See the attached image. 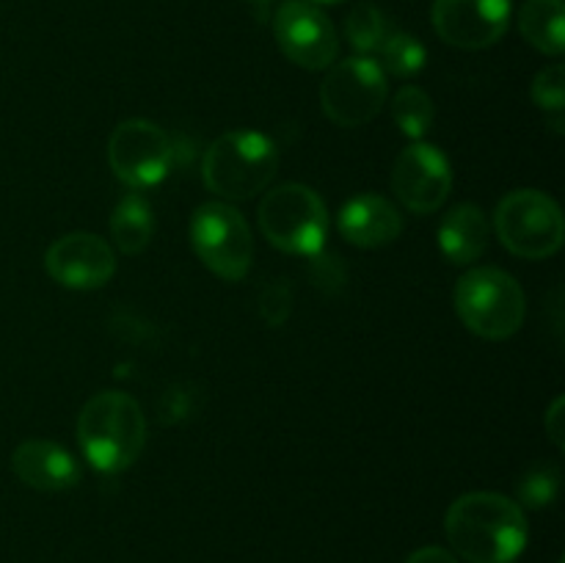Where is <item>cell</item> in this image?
Wrapping results in <instances>:
<instances>
[{
	"instance_id": "7",
	"label": "cell",
	"mask_w": 565,
	"mask_h": 563,
	"mask_svg": "<svg viewBox=\"0 0 565 563\" xmlns=\"http://www.w3.org/2000/svg\"><path fill=\"white\" fill-rule=\"evenodd\" d=\"M191 246L204 268L218 279L241 282L252 270V226L237 208L226 202L199 204L191 219Z\"/></svg>"
},
{
	"instance_id": "18",
	"label": "cell",
	"mask_w": 565,
	"mask_h": 563,
	"mask_svg": "<svg viewBox=\"0 0 565 563\" xmlns=\"http://www.w3.org/2000/svg\"><path fill=\"white\" fill-rule=\"evenodd\" d=\"M154 235V215L152 204L141 196V193H127L119 199V204L110 213V237H114L116 248L130 257L141 254L149 246Z\"/></svg>"
},
{
	"instance_id": "24",
	"label": "cell",
	"mask_w": 565,
	"mask_h": 563,
	"mask_svg": "<svg viewBox=\"0 0 565 563\" xmlns=\"http://www.w3.org/2000/svg\"><path fill=\"white\" fill-rule=\"evenodd\" d=\"M290 287L285 282H274V285H268L263 290V307H259V312H263V318L270 326H281L287 320V315H290Z\"/></svg>"
},
{
	"instance_id": "26",
	"label": "cell",
	"mask_w": 565,
	"mask_h": 563,
	"mask_svg": "<svg viewBox=\"0 0 565 563\" xmlns=\"http://www.w3.org/2000/svg\"><path fill=\"white\" fill-rule=\"evenodd\" d=\"M406 563H458V557L445 546H423L414 555H408Z\"/></svg>"
},
{
	"instance_id": "17",
	"label": "cell",
	"mask_w": 565,
	"mask_h": 563,
	"mask_svg": "<svg viewBox=\"0 0 565 563\" xmlns=\"http://www.w3.org/2000/svg\"><path fill=\"white\" fill-rule=\"evenodd\" d=\"M519 33L539 53L561 59L565 50L563 0H524L522 11H519Z\"/></svg>"
},
{
	"instance_id": "10",
	"label": "cell",
	"mask_w": 565,
	"mask_h": 563,
	"mask_svg": "<svg viewBox=\"0 0 565 563\" xmlns=\"http://www.w3.org/2000/svg\"><path fill=\"white\" fill-rule=\"evenodd\" d=\"M274 36L281 53L309 72L329 70L340 53L334 22L309 0H287L279 6L274 14Z\"/></svg>"
},
{
	"instance_id": "11",
	"label": "cell",
	"mask_w": 565,
	"mask_h": 563,
	"mask_svg": "<svg viewBox=\"0 0 565 563\" xmlns=\"http://www.w3.org/2000/svg\"><path fill=\"white\" fill-rule=\"evenodd\" d=\"M452 191V166L434 144H408L392 169V193L406 210L430 215L447 202Z\"/></svg>"
},
{
	"instance_id": "3",
	"label": "cell",
	"mask_w": 565,
	"mask_h": 563,
	"mask_svg": "<svg viewBox=\"0 0 565 563\" xmlns=\"http://www.w3.org/2000/svg\"><path fill=\"white\" fill-rule=\"evenodd\" d=\"M279 149L265 132L232 130L215 138L202 160V180L215 196L243 202L274 182Z\"/></svg>"
},
{
	"instance_id": "1",
	"label": "cell",
	"mask_w": 565,
	"mask_h": 563,
	"mask_svg": "<svg viewBox=\"0 0 565 563\" xmlns=\"http://www.w3.org/2000/svg\"><path fill=\"white\" fill-rule=\"evenodd\" d=\"M445 533L463 561L513 563L527 546V517L511 497L469 491L447 508Z\"/></svg>"
},
{
	"instance_id": "14",
	"label": "cell",
	"mask_w": 565,
	"mask_h": 563,
	"mask_svg": "<svg viewBox=\"0 0 565 563\" xmlns=\"http://www.w3.org/2000/svg\"><path fill=\"white\" fill-rule=\"evenodd\" d=\"M337 226H340L342 237L353 246L381 248L401 237L403 215L381 193H356L340 208Z\"/></svg>"
},
{
	"instance_id": "23",
	"label": "cell",
	"mask_w": 565,
	"mask_h": 563,
	"mask_svg": "<svg viewBox=\"0 0 565 563\" xmlns=\"http://www.w3.org/2000/svg\"><path fill=\"white\" fill-rule=\"evenodd\" d=\"M557 489H561V472H557V467L541 464V467L530 469L519 480V500L527 508H546L557 497Z\"/></svg>"
},
{
	"instance_id": "4",
	"label": "cell",
	"mask_w": 565,
	"mask_h": 563,
	"mask_svg": "<svg viewBox=\"0 0 565 563\" xmlns=\"http://www.w3.org/2000/svg\"><path fill=\"white\" fill-rule=\"evenodd\" d=\"M456 312L472 334L483 340H508L516 334L527 315L522 285L500 268H472L458 279Z\"/></svg>"
},
{
	"instance_id": "15",
	"label": "cell",
	"mask_w": 565,
	"mask_h": 563,
	"mask_svg": "<svg viewBox=\"0 0 565 563\" xmlns=\"http://www.w3.org/2000/svg\"><path fill=\"white\" fill-rule=\"evenodd\" d=\"M11 469L36 491H66L81 480V467L66 447L50 439H25L11 453Z\"/></svg>"
},
{
	"instance_id": "25",
	"label": "cell",
	"mask_w": 565,
	"mask_h": 563,
	"mask_svg": "<svg viewBox=\"0 0 565 563\" xmlns=\"http://www.w3.org/2000/svg\"><path fill=\"white\" fill-rule=\"evenodd\" d=\"M544 431L557 447H565V401L563 397H555V403L550 406V412L544 414Z\"/></svg>"
},
{
	"instance_id": "28",
	"label": "cell",
	"mask_w": 565,
	"mask_h": 563,
	"mask_svg": "<svg viewBox=\"0 0 565 563\" xmlns=\"http://www.w3.org/2000/svg\"><path fill=\"white\" fill-rule=\"evenodd\" d=\"M309 3H315V6H318V3H340V0H309Z\"/></svg>"
},
{
	"instance_id": "27",
	"label": "cell",
	"mask_w": 565,
	"mask_h": 563,
	"mask_svg": "<svg viewBox=\"0 0 565 563\" xmlns=\"http://www.w3.org/2000/svg\"><path fill=\"white\" fill-rule=\"evenodd\" d=\"M248 3H252V6H257V9H268V3H270V0H248Z\"/></svg>"
},
{
	"instance_id": "8",
	"label": "cell",
	"mask_w": 565,
	"mask_h": 563,
	"mask_svg": "<svg viewBox=\"0 0 565 563\" xmlns=\"http://www.w3.org/2000/svg\"><path fill=\"white\" fill-rule=\"evenodd\" d=\"M386 103V72L370 55L331 64L320 86L323 114L337 127H362L381 114Z\"/></svg>"
},
{
	"instance_id": "19",
	"label": "cell",
	"mask_w": 565,
	"mask_h": 563,
	"mask_svg": "<svg viewBox=\"0 0 565 563\" xmlns=\"http://www.w3.org/2000/svg\"><path fill=\"white\" fill-rule=\"evenodd\" d=\"M392 116H395V125L401 127L403 136L419 141L434 125V99L419 86H403L392 99Z\"/></svg>"
},
{
	"instance_id": "12",
	"label": "cell",
	"mask_w": 565,
	"mask_h": 563,
	"mask_svg": "<svg viewBox=\"0 0 565 563\" xmlns=\"http://www.w3.org/2000/svg\"><path fill=\"white\" fill-rule=\"evenodd\" d=\"M430 22L450 47L486 50L505 36L511 0H436Z\"/></svg>"
},
{
	"instance_id": "21",
	"label": "cell",
	"mask_w": 565,
	"mask_h": 563,
	"mask_svg": "<svg viewBox=\"0 0 565 563\" xmlns=\"http://www.w3.org/2000/svg\"><path fill=\"white\" fill-rule=\"evenodd\" d=\"M392 28L386 22L384 11L373 3H359L353 6L351 14L345 20V36L351 42L353 50H359L362 55L379 53L384 39L390 36Z\"/></svg>"
},
{
	"instance_id": "13",
	"label": "cell",
	"mask_w": 565,
	"mask_h": 563,
	"mask_svg": "<svg viewBox=\"0 0 565 563\" xmlns=\"http://www.w3.org/2000/svg\"><path fill=\"white\" fill-rule=\"evenodd\" d=\"M50 279L70 290H97L116 274V254L108 241L94 232H70L50 243L44 254Z\"/></svg>"
},
{
	"instance_id": "9",
	"label": "cell",
	"mask_w": 565,
	"mask_h": 563,
	"mask_svg": "<svg viewBox=\"0 0 565 563\" xmlns=\"http://www.w3.org/2000/svg\"><path fill=\"white\" fill-rule=\"evenodd\" d=\"M108 163L130 188H152L166 180L174 163L169 132L149 119H127L110 132Z\"/></svg>"
},
{
	"instance_id": "6",
	"label": "cell",
	"mask_w": 565,
	"mask_h": 563,
	"mask_svg": "<svg viewBox=\"0 0 565 563\" xmlns=\"http://www.w3.org/2000/svg\"><path fill=\"white\" fill-rule=\"evenodd\" d=\"M494 230L502 246L516 257L546 259L561 252L565 221L550 193L522 188L502 196L497 204Z\"/></svg>"
},
{
	"instance_id": "20",
	"label": "cell",
	"mask_w": 565,
	"mask_h": 563,
	"mask_svg": "<svg viewBox=\"0 0 565 563\" xmlns=\"http://www.w3.org/2000/svg\"><path fill=\"white\" fill-rule=\"evenodd\" d=\"M381 70L390 72L392 77H414L423 72L425 61H428V53H425V44L419 42L417 36L403 31H392L390 36L381 44Z\"/></svg>"
},
{
	"instance_id": "16",
	"label": "cell",
	"mask_w": 565,
	"mask_h": 563,
	"mask_svg": "<svg viewBox=\"0 0 565 563\" xmlns=\"http://www.w3.org/2000/svg\"><path fill=\"white\" fill-rule=\"evenodd\" d=\"M491 226L478 204H456L439 224V248L452 265H469L489 248Z\"/></svg>"
},
{
	"instance_id": "22",
	"label": "cell",
	"mask_w": 565,
	"mask_h": 563,
	"mask_svg": "<svg viewBox=\"0 0 565 563\" xmlns=\"http://www.w3.org/2000/svg\"><path fill=\"white\" fill-rule=\"evenodd\" d=\"M533 99L546 116H552L555 130L563 125V110H565V70L563 64L544 66L533 81Z\"/></svg>"
},
{
	"instance_id": "2",
	"label": "cell",
	"mask_w": 565,
	"mask_h": 563,
	"mask_svg": "<svg viewBox=\"0 0 565 563\" xmlns=\"http://www.w3.org/2000/svg\"><path fill=\"white\" fill-rule=\"evenodd\" d=\"M77 442L94 469L108 475L125 472L147 445L143 408L127 392H97L77 414Z\"/></svg>"
},
{
	"instance_id": "5",
	"label": "cell",
	"mask_w": 565,
	"mask_h": 563,
	"mask_svg": "<svg viewBox=\"0 0 565 563\" xmlns=\"http://www.w3.org/2000/svg\"><path fill=\"white\" fill-rule=\"evenodd\" d=\"M259 230L265 241L285 254L315 257L329 235V210L315 188L285 182L270 188L259 202Z\"/></svg>"
}]
</instances>
